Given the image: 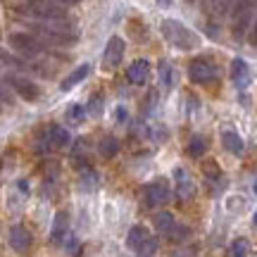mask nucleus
Listing matches in <instances>:
<instances>
[{
    "label": "nucleus",
    "instance_id": "f257e3e1",
    "mask_svg": "<svg viewBox=\"0 0 257 257\" xmlns=\"http://www.w3.org/2000/svg\"><path fill=\"white\" fill-rule=\"evenodd\" d=\"M17 10L22 15H29L41 22L50 19H67V5L62 0H19Z\"/></svg>",
    "mask_w": 257,
    "mask_h": 257
},
{
    "label": "nucleus",
    "instance_id": "f03ea898",
    "mask_svg": "<svg viewBox=\"0 0 257 257\" xmlns=\"http://www.w3.org/2000/svg\"><path fill=\"white\" fill-rule=\"evenodd\" d=\"M162 36L174 48H179V50H193V48H198V43H200L191 29L184 27L176 19H165L162 22Z\"/></svg>",
    "mask_w": 257,
    "mask_h": 257
},
{
    "label": "nucleus",
    "instance_id": "7ed1b4c3",
    "mask_svg": "<svg viewBox=\"0 0 257 257\" xmlns=\"http://www.w3.org/2000/svg\"><path fill=\"white\" fill-rule=\"evenodd\" d=\"M10 46L24 57H41V55H46V50H48V46L41 38L34 36V34H24V31L10 34Z\"/></svg>",
    "mask_w": 257,
    "mask_h": 257
},
{
    "label": "nucleus",
    "instance_id": "20e7f679",
    "mask_svg": "<svg viewBox=\"0 0 257 257\" xmlns=\"http://www.w3.org/2000/svg\"><path fill=\"white\" fill-rule=\"evenodd\" d=\"M188 76H191L193 83H210L217 76V67H214V62L205 60V57H195L188 64Z\"/></svg>",
    "mask_w": 257,
    "mask_h": 257
},
{
    "label": "nucleus",
    "instance_id": "39448f33",
    "mask_svg": "<svg viewBox=\"0 0 257 257\" xmlns=\"http://www.w3.org/2000/svg\"><path fill=\"white\" fill-rule=\"evenodd\" d=\"M8 86L15 88L17 95L24 98V100H38L41 98V88L31 79H27V76H8Z\"/></svg>",
    "mask_w": 257,
    "mask_h": 257
},
{
    "label": "nucleus",
    "instance_id": "423d86ee",
    "mask_svg": "<svg viewBox=\"0 0 257 257\" xmlns=\"http://www.w3.org/2000/svg\"><path fill=\"white\" fill-rule=\"evenodd\" d=\"M169 198H172V188H169V184H167V181L157 179V181H153V184H148L146 200H148V205H150V207L167 205V202H169Z\"/></svg>",
    "mask_w": 257,
    "mask_h": 257
},
{
    "label": "nucleus",
    "instance_id": "0eeeda50",
    "mask_svg": "<svg viewBox=\"0 0 257 257\" xmlns=\"http://www.w3.org/2000/svg\"><path fill=\"white\" fill-rule=\"evenodd\" d=\"M124 41L119 36H112L107 41V46H105V55H102V67L105 69H112V67H117V64L124 60Z\"/></svg>",
    "mask_w": 257,
    "mask_h": 257
},
{
    "label": "nucleus",
    "instance_id": "6e6552de",
    "mask_svg": "<svg viewBox=\"0 0 257 257\" xmlns=\"http://www.w3.org/2000/svg\"><path fill=\"white\" fill-rule=\"evenodd\" d=\"M148 76H150V62H148V60H136V62L128 64V69H126L128 83L143 86V83L148 81Z\"/></svg>",
    "mask_w": 257,
    "mask_h": 257
},
{
    "label": "nucleus",
    "instance_id": "1a4fd4ad",
    "mask_svg": "<svg viewBox=\"0 0 257 257\" xmlns=\"http://www.w3.org/2000/svg\"><path fill=\"white\" fill-rule=\"evenodd\" d=\"M10 245L12 250H17V252H27L29 245H31V233H29L24 226H12L10 229Z\"/></svg>",
    "mask_w": 257,
    "mask_h": 257
},
{
    "label": "nucleus",
    "instance_id": "9d476101",
    "mask_svg": "<svg viewBox=\"0 0 257 257\" xmlns=\"http://www.w3.org/2000/svg\"><path fill=\"white\" fill-rule=\"evenodd\" d=\"M46 143L48 148H64L69 143V134L62 126H48L46 131Z\"/></svg>",
    "mask_w": 257,
    "mask_h": 257
},
{
    "label": "nucleus",
    "instance_id": "9b49d317",
    "mask_svg": "<svg viewBox=\"0 0 257 257\" xmlns=\"http://www.w3.org/2000/svg\"><path fill=\"white\" fill-rule=\"evenodd\" d=\"M231 79H233V83H236L238 88L248 86L250 69H248V64L243 62V60H233V62H231Z\"/></svg>",
    "mask_w": 257,
    "mask_h": 257
},
{
    "label": "nucleus",
    "instance_id": "f8f14e48",
    "mask_svg": "<svg viewBox=\"0 0 257 257\" xmlns=\"http://www.w3.org/2000/svg\"><path fill=\"white\" fill-rule=\"evenodd\" d=\"M148 238H150V233H148L146 226H134V229H128V233H126V245L138 252Z\"/></svg>",
    "mask_w": 257,
    "mask_h": 257
},
{
    "label": "nucleus",
    "instance_id": "ddd939ff",
    "mask_svg": "<svg viewBox=\"0 0 257 257\" xmlns=\"http://www.w3.org/2000/svg\"><path fill=\"white\" fill-rule=\"evenodd\" d=\"M88 72H91V64H81L79 69H74L67 79H64L62 83H60V91H72L76 83H81L86 76H88Z\"/></svg>",
    "mask_w": 257,
    "mask_h": 257
},
{
    "label": "nucleus",
    "instance_id": "4468645a",
    "mask_svg": "<svg viewBox=\"0 0 257 257\" xmlns=\"http://www.w3.org/2000/svg\"><path fill=\"white\" fill-rule=\"evenodd\" d=\"M221 143H224V148L229 150L231 155H240L243 148H245L243 146V138H240L236 131H224V134H221Z\"/></svg>",
    "mask_w": 257,
    "mask_h": 257
},
{
    "label": "nucleus",
    "instance_id": "2eb2a0df",
    "mask_svg": "<svg viewBox=\"0 0 257 257\" xmlns=\"http://www.w3.org/2000/svg\"><path fill=\"white\" fill-rule=\"evenodd\" d=\"M174 179H176V191L181 193V198H191L193 195V179L191 176L186 174L184 169H176Z\"/></svg>",
    "mask_w": 257,
    "mask_h": 257
},
{
    "label": "nucleus",
    "instance_id": "dca6fc26",
    "mask_svg": "<svg viewBox=\"0 0 257 257\" xmlns=\"http://www.w3.org/2000/svg\"><path fill=\"white\" fill-rule=\"evenodd\" d=\"M176 226L174 221V214L172 212H157L155 214V229L160 231V233H165V236H169V231Z\"/></svg>",
    "mask_w": 257,
    "mask_h": 257
},
{
    "label": "nucleus",
    "instance_id": "f3484780",
    "mask_svg": "<svg viewBox=\"0 0 257 257\" xmlns=\"http://www.w3.org/2000/svg\"><path fill=\"white\" fill-rule=\"evenodd\" d=\"M67 233V212H57L55 214V224H53V231H50V240L53 243H60Z\"/></svg>",
    "mask_w": 257,
    "mask_h": 257
},
{
    "label": "nucleus",
    "instance_id": "a211bd4d",
    "mask_svg": "<svg viewBox=\"0 0 257 257\" xmlns=\"http://www.w3.org/2000/svg\"><path fill=\"white\" fill-rule=\"evenodd\" d=\"M119 153V141L117 138H112V136H105L100 141V155L102 157H114Z\"/></svg>",
    "mask_w": 257,
    "mask_h": 257
},
{
    "label": "nucleus",
    "instance_id": "6ab92c4d",
    "mask_svg": "<svg viewBox=\"0 0 257 257\" xmlns=\"http://www.w3.org/2000/svg\"><path fill=\"white\" fill-rule=\"evenodd\" d=\"M0 62L8 64V67H12V69H19V72H29V64H27V62H22L19 57H15V55H10V53H5L3 48H0Z\"/></svg>",
    "mask_w": 257,
    "mask_h": 257
},
{
    "label": "nucleus",
    "instance_id": "aec40b11",
    "mask_svg": "<svg viewBox=\"0 0 257 257\" xmlns=\"http://www.w3.org/2000/svg\"><path fill=\"white\" fill-rule=\"evenodd\" d=\"M205 150H207V143H205V138L193 136L191 141H188V155H191V157H200V155H205Z\"/></svg>",
    "mask_w": 257,
    "mask_h": 257
},
{
    "label": "nucleus",
    "instance_id": "412c9836",
    "mask_svg": "<svg viewBox=\"0 0 257 257\" xmlns=\"http://www.w3.org/2000/svg\"><path fill=\"white\" fill-rule=\"evenodd\" d=\"M248 250H250V243L245 238H236L233 243H231V257H245L248 255Z\"/></svg>",
    "mask_w": 257,
    "mask_h": 257
},
{
    "label": "nucleus",
    "instance_id": "4be33fe9",
    "mask_svg": "<svg viewBox=\"0 0 257 257\" xmlns=\"http://www.w3.org/2000/svg\"><path fill=\"white\" fill-rule=\"evenodd\" d=\"M169 238L174 240V243H184L188 238V226H181V224H176L174 229L169 231Z\"/></svg>",
    "mask_w": 257,
    "mask_h": 257
},
{
    "label": "nucleus",
    "instance_id": "5701e85b",
    "mask_svg": "<svg viewBox=\"0 0 257 257\" xmlns=\"http://www.w3.org/2000/svg\"><path fill=\"white\" fill-rule=\"evenodd\" d=\"M157 252V240L153 238V236H150V238L146 240V243H143V248L138 250V255L141 257H153Z\"/></svg>",
    "mask_w": 257,
    "mask_h": 257
},
{
    "label": "nucleus",
    "instance_id": "b1692460",
    "mask_svg": "<svg viewBox=\"0 0 257 257\" xmlns=\"http://www.w3.org/2000/svg\"><path fill=\"white\" fill-rule=\"evenodd\" d=\"M160 76H162V83H167V86L172 83V67H169L167 62L160 64Z\"/></svg>",
    "mask_w": 257,
    "mask_h": 257
},
{
    "label": "nucleus",
    "instance_id": "393cba45",
    "mask_svg": "<svg viewBox=\"0 0 257 257\" xmlns=\"http://www.w3.org/2000/svg\"><path fill=\"white\" fill-rule=\"evenodd\" d=\"M67 119H69V121H79V119H81V107H79V105L69 107V112H67Z\"/></svg>",
    "mask_w": 257,
    "mask_h": 257
},
{
    "label": "nucleus",
    "instance_id": "a878e982",
    "mask_svg": "<svg viewBox=\"0 0 257 257\" xmlns=\"http://www.w3.org/2000/svg\"><path fill=\"white\" fill-rule=\"evenodd\" d=\"M0 100H5V102H12V95H10L8 91H5V86L0 83Z\"/></svg>",
    "mask_w": 257,
    "mask_h": 257
},
{
    "label": "nucleus",
    "instance_id": "bb28decb",
    "mask_svg": "<svg viewBox=\"0 0 257 257\" xmlns=\"http://www.w3.org/2000/svg\"><path fill=\"white\" fill-rule=\"evenodd\" d=\"M250 43H252V46H257V19H255V27H252V31H250Z\"/></svg>",
    "mask_w": 257,
    "mask_h": 257
},
{
    "label": "nucleus",
    "instance_id": "cd10ccee",
    "mask_svg": "<svg viewBox=\"0 0 257 257\" xmlns=\"http://www.w3.org/2000/svg\"><path fill=\"white\" fill-rule=\"evenodd\" d=\"M64 5H76V3H81V0H62Z\"/></svg>",
    "mask_w": 257,
    "mask_h": 257
},
{
    "label": "nucleus",
    "instance_id": "c85d7f7f",
    "mask_svg": "<svg viewBox=\"0 0 257 257\" xmlns=\"http://www.w3.org/2000/svg\"><path fill=\"white\" fill-rule=\"evenodd\" d=\"M160 5H172V0H157Z\"/></svg>",
    "mask_w": 257,
    "mask_h": 257
},
{
    "label": "nucleus",
    "instance_id": "c756f323",
    "mask_svg": "<svg viewBox=\"0 0 257 257\" xmlns=\"http://www.w3.org/2000/svg\"><path fill=\"white\" fill-rule=\"evenodd\" d=\"M188 3H193V0H188Z\"/></svg>",
    "mask_w": 257,
    "mask_h": 257
}]
</instances>
